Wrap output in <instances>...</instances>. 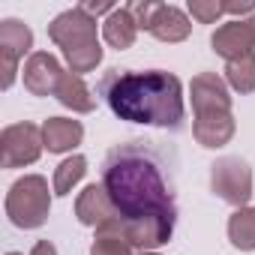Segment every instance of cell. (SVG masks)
<instances>
[{
  "label": "cell",
  "instance_id": "obj_1",
  "mask_svg": "<svg viewBox=\"0 0 255 255\" xmlns=\"http://www.w3.org/2000/svg\"><path fill=\"white\" fill-rule=\"evenodd\" d=\"M177 153L153 138H132L102 159V186L123 219L177 222Z\"/></svg>",
  "mask_w": 255,
  "mask_h": 255
},
{
  "label": "cell",
  "instance_id": "obj_2",
  "mask_svg": "<svg viewBox=\"0 0 255 255\" xmlns=\"http://www.w3.org/2000/svg\"><path fill=\"white\" fill-rule=\"evenodd\" d=\"M96 93L120 120L159 126V129H171V132L183 129V117H186L183 84L171 72L105 69L96 84Z\"/></svg>",
  "mask_w": 255,
  "mask_h": 255
},
{
  "label": "cell",
  "instance_id": "obj_3",
  "mask_svg": "<svg viewBox=\"0 0 255 255\" xmlns=\"http://www.w3.org/2000/svg\"><path fill=\"white\" fill-rule=\"evenodd\" d=\"M189 99L195 108V123H192L195 141L207 150L225 147L237 129L225 78H219L216 72H198L189 81Z\"/></svg>",
  "mask_w": 255,
  "mask_h": 255
},
{
  "label": "cell",
  "instance_id": "obj_4",
  "mask_svg": "<svg viewBox=\"0 0 255 255\" xmlns=\"http://www.w3.org/2000/svg\"><path fill=\"white\" fill-rule=\"evenodd\" d=\"M48 39L63 51L69 72L84 75L93 72L102 63V45L96 36V18L87 15L81 6H72L66 12H60L51 24H48Z\"/></svg>",
  "mask_w": 255,
  "mask_h": 255
},
{
  "label": "cell",
  "instance_id": "obj_5",
  "mask_svg": "<svg viewBox=\"0 0 255 255\" xmlns=\"http://www.w3.org/2000/svg\"><path fill=\"white\" fill-rule=\"evenodd\" d=\"M51 210V192L48 180L42 174H24L18 177L6 192V216L15 228H39L45 225Z\"/></svg>",
  "mask_w": 255,
  "mask_h": 255
},
{
  "label": "cell",
  "instance_id": "obj_6",
  "mask_svg": "<svg viewBox=\"0 0 255 255\" xmlns=\"http://www.w3.org/2000/svg\"><path fill=\"white\" fill-rule=\"evenodd\" d=\"M126 9L132 12L138 30H147L159 42H183L192 33V24L183 9L171 3H159V0H132L126 3Z\"/></svg>",
  "mask_w": 255,
  "mask_h": 255
},
{
  "label": "cell",
  "instance_id": "obj_7",
  "mask_svg": "<svg viewBox=\"0 0 255 255\" xmlns=\"http://www.w3.org/2000/svg\"><path fill=\"white\" fill-rule=\"evenodd\" d=\"M210 189L231 207H246L252 198V168L240 156H222L210 165Z\"/></svg>",
  "mask_w": 255,
  "mask_h": 255
},
{
  "label": "cell",
  "instance_id": "obj_8",
  "mask_svg": "<svg viewBox=\"0 0 255 255\" xmlns=\"http://www.w3.org/2000/svg\"><path fill=\"white\" fill-rule=\"evenodd\" d=\"M45 150L42 141V126L24 120V123H12L0 132V165L3 168H21V165H33Z\"/></svg>",
  "mask_w": 255,
  "mask_h": 255
},
{
  "label": "cell",
  "instance_id": "obj_9",
  "mask_svg": "<svg viewBox=\"0 0 255 255\" xmlns=\"http://www.w3.org/2000/svg\"><path fill=\"white\" fill-rule=\"evenodd\" d=\"M30 48H33V30L24 21H18V18L0 21V72H3L0 84H3V90L12 87L15 72H18V60Z\"/></svg>",
  "mask_w": 255,
  "mask_h": 255
},
{
  "label": "cell",
  "instance_id": "obj_10",
  "mask_svg": "<svg viewBox=\"0 0 255 255\" xmlns=\"http://www.w3.org/2000/svg\"><path fill=\"white\" fill-rule=\"evenodd\" d=\"M210 45L219 57H225V63L240 60L246 54H255V15L225 21L222 27L213 30Z\"/></svg>",
  "mask_w": 255,
  "mask_h": 255
},
{
  "label": "cell",
  "instance_id": "obj_11",
  "mask_svg": "<svg viewBox=\"0 0 255 255\" xmlns=\"http://www.w3.org/2000/svg\"><path fill=\"white\" fill-rule=\"evenodd\" d=\"M63 66L54 54L48 51H33L24 63V87L33 93V96H54L57 93V84L63 78Z\"/></svg>",
  "mask_w": 255,
  "mask_h": 255
},
{
  "label": "cell",
  "instance_id": "obj_12",
  "mask_svg": "<svg viewBox=\"0 0 255 255\" xmlns=\"http://www.w3.org/2000/svg\"><path fill=\"white\" fill-rule=\"evenodd\" d=\"M117 216V207L111 204V198H108V192H105V186L102 183H90V186H84L81 189V195L75 198V219L81 222V225H87V228H102L105 222H111Z\"/></svg>",
  "mask_w": 255,
  "mask_h": 255
},
{
  "label": "cell",
  "instance_id": "obj_13",
  "mask_svg": "<svg viewBox=\"0 0 255 255\" xmlns=\"http://www.w3.org/2000/svg\"><path fill=\"white\" fill-rule=\"evenodd\" d=\"M84 138V126L69 117H48L42 123V141L48 153H69L81 144Z\"/></svg>",
  "mask_w": 255,
  "mask_h": 255
},
{
  "label": "cell",
  "instance_id": "obj_14",
  "mask_svg": "<svg viewBox=\"0 0 255 255\" xmlns=\"http://www.w3.org/2000/svg\"><path fill=\"white\" fill-rule=\"evenodd\" d=\"M102 36L111 48L117 51H126V48H132L135 45V36H138V24L132 18V12L126 9V6H117L105 21H102Z\"/></svg>",
  "mask_w": 255,
  "mask_h": 255
},
{
  "label": "cell",
  "instance_id": "obj_15",
  "mask_svg": "<svg viewBox=\"0 0 255 255\" xmlns=\"http://www.w3.org/2000/svg\"><path fill=\"white\" fill-rule=\"evenodd\" d=\"M54 96H57L60 105L72 108L75 114H90V111L96 108V96L90 93V87L84 84V78L75 75V72H63V78H60Z\"/></svg>",
  "mask_w": 255,
  "mask_h": 255
},
{
  "label": "cell",
  "instance_id": "obj_16",
  "mask_svg": "<svg viewBox=\"0 0 255 255\" xmlns=\"http://www.w3.org/2000/svg\"><path fill=\"white\" fill-rule=\"evenodd\" d=\"M228 240L240 252H255V207H237L228 216Z\"/></svg>",
  "mask_w": 255,
  "mask_h": 255
},
{
  "label": "cell",
  "instance_id": "obj_17",
  "mask_svg": "<svg viewBox=\"0 0 255 255\" xmlns=\"http://www.w3.org/2000/svg\"><path fill=\"white\" fill-rule=\"evenodd\" d=\"M87 174V159L81 156V153H75V156H69V159H63L57 168H54V195H69L72 189H75V183L81 180Z\"/></svg>",
  "mask_w": 255,
  "mask_h": 255
},
{
  "label": "cell",
  "instance_id": "obj_18",
  "mask_svg": "<svg viewBox=\"0 0 255 255\" xmlns=\"http://www.w3.org/2000/svg\"><path fill=\"white\" fill-rule=\"evenodd\" d=\"M225 84L237 93H252L255 90V54L225 63Z\"/></svg>",
  "mask_w": 255,
  "mask_h": 255
},
{
  "label": "cell",
  "instance_id": "obj_19",
  "mask_svg": "<svg viewBox=\"0 0 255 255\" xmlns=\"http://www.w3.org/2000/svg\"><path fill=\"white\" fill-rule=\"evenodd\" d=\"M90 255H135V246L117 234H96Z\"/></svg>",
  "mask_w": 255,
  "mask_h": 255
},
{
  "label": "cell",
  "instance_id": "obj_20",
  "mask_svg": "<svg viewBox=\"0 0 255 255\" xmlns=\"http://www.w3.org/2000/svg\"><path fill=\"white\" fill-rule=\"evenodd\" d=\"M189 15L201 24H213L225 15V3L222 0H189Z\"/></svg>",
  "mask_w": 255,
  "mask_h": 255
},
{
  "label": "cell",
  "instance_id": "obj_21",
  "mask_svg": "<svg viewBox=\"0 0 255 255\" xmlns=\"http://www.w3.org/2000/svg\"><path fill=\"white\" fill-rule=\"evenodd\" d=\"M81 9H84L87 15H93V18H96V15H102V12H108V15H111L117 6H114V3H108V0H99V3H96V0H90V3H81Z\"/></svg>",
  "mask_w": 255,
  "mask_h": 255
},
{
  "label": "cell",
  "instance_id": "obj_22",
  "mask_svg": "<svg viewBox=\"0 0 255 255\" xmlns=\"http://www.w3.org/2000/svg\"><path fill=\"white\" fill-rule=\"evenodd\" d=\"M30 255H57V246H54L51 240H39V243L30 249Z\"/></svg>",
  "mask_w": 255,
  "mask_h": 255
},
{
  "label": "cell",
  "instance_id": "obj_23",
  "mask_svg": "<svg viewBox=\"0 0 255 255\" xmlns=\"http://www.w3.org/2000/svg\"><path fill=\"white\" fill-rule=\"evenodd\" d=\"M141 255H159V252H141Z\"/></svg>",
  "mask_w": 255,
  "mask_h": 255
},
{
  "label": "cell",
  "instance_id": "obj_24",
  "mask_svg": "<svg viewBox=\"0 0 255 255\" xmlns=\"http://www.w3.org/2000/svg\"><path fill=\"white\" fill-rule=\"evenodd\" d=\"M6 255H21V252H6Z\"/></svg>",
  "mask_w": 255,
  "mask_h": 255
}]
</instances>
